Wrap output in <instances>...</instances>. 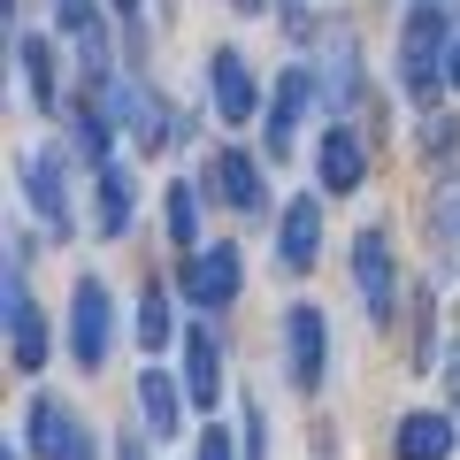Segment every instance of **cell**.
<instances>
[{"label":"cell","mask_w":460,"mask_h":460,"mask_svg":"<svg viewBox=\"0 0 460 460\" xmlns=\"http://www.w3.org/2000/svg\"><path fill=\"white\" fill-rule=\"evenodd\" d=\"M208 184H215V199L223 208H238V215H261L269 208V177H261V162H253L246 146H223L208 162Z\"/></svg>","instance_id":"9a60e30c"},{"label":"cell","mask_w":460,"mask_h":460,"mask_svg":"<svg viewBox=\"0 0 460 460\" xmlns=\"http://www.w3.org/2000/svg\"><path fill=\"white\" fill-rule=\"evenodd\" d=\"M453 0H407V16H399V84L407 100H438V84H453Z\"/></svg>","instance_id":"6da1fadb"},{"label":"cell","mask_w":460,"mask_h":460,"mask_svg":"<svg viewBox=\"0 0 460 460\" xmlns=\"http://www.w3.org/2000/svg\"><path fill=\"white\" fill-rule=\"evenodd\" d=\"M284 368H292L299 392H314V384L330 376V323L314 299H299V307H284Z\"/></svg>","instance_id":"8992f818"},{"label":"cell","mask_w":460,"mask_h":460,"mask_svg":"<svg viewBox=\"0 0 460 460\" xmlns=\"http://www.w3.org/2000/svg\"><path fill=\"white\" fill-rule=\"evenodd\" d=\"M108 8H115L123 23H131V39H138V16H146V0H108Z\"/></svg>","instance_id":"4316f807"},{"label":"cell","mask_w":460,"mask_h":460,"mask_svg":"<svg viewBox=\"0 0 460 460\" xmlns=\"http://www.w3.org/2000/svg\"><path fill=\"white\" fill-rule=\"evenodd\" d=\"M131 215H138V184L123 162H100V238H131Z\"/></svg>","instance_id":"d6986e66"},{"label":"cell","mask_w":460,"mask_h":460,"mask_svg":"<svg viewBox=\"0 0 460 460\" xmlns=\"http://www.w3.org/2000/svg\"><path fill=\"white\" fill-rule=\"evenodd\" d=\"M184 392H192V407H215V399H223V345L199 323L184 330Z\"/></svg>","instance_id":"ac0fdd59"},{"label":"cell","mask_w":460,"mask_h":460,"mask_svg":"<svg viewBox=\"0 0 460 460\" xmlns=\"http://www.w3.org/2000/svg\"><path fill=\"white\" fill-rule=\"evenodd\" d=\"M208 84H215V115H223L230 131H246L253 108H261V84H253L246 54H238V47H215L208 54Z\"/></svg>","instance_id":"4fadbf2b"},{"label":"cell","mask_w":460,"mask_h":460,"mask_svg":"<svg viewBox=\"0 0 460 460\" xmlns=\"http://www.w3.org/2000/svg\"><path fill=\"white\" fill-rule=\"evenodd\" d=\"M169 338H177V314H169V292H162V284H146V292H138V345L154 353V345H169Z\"/></svg>","instance_id":"7402d4cb"},{"label":"cell","mask_w":460,"mask_h":460,"mask_svg":"<svg viewBox=\"0 0 460 460\" xmlns=\"http://www.w3.org/2000/svg\"><path fill=\"white\" fill-rule=\"evenodd\" d=\"M16 62H23V100H31L39 115H54L62 108V84H54V47L39 31H23L16 39Z\"/></svg>","instance_id":"44dd1931"},{"label":"cell","mask_w":460,"mask_h":460,"mask_svg":"<svg viewBox=\"0 0 460 460\" xmlns=\"http://www.w3.org/2000/svg\"><path fill=\"white\" fill-rule=\"evenodd\" d=\"M199 460H246V453H230L223 429H199Z\"/></svg>","instance_id":"d4e9b609"},{"label":"cell","mask_w":460,"mask_h":460,"mask_svg":"<svg viewBox=\"0 0 460 460\" xmlns=\"http://www.w3.org/2000/svg\"><path fill=\"white\" fill-rule=\"evenodd\" d=\"M238 277H246L238 246H192L184 253V299L192 307H230L238 299Z\"/></svg>","instance_id":"7c38bea8"},{"label":"cell","mask_w":460,"mask_h":460,"mask_svg":"<svg viewBox=\"0 0 460 460\" xmlns=\"http://www.w3.org/2000/svg\"><path fill=\"white\" fill-rule=\"evenodd\" d=\"M169 238H177L184 253L199 246V192H192V177H177V184H169Z\"/></svg>","instance_id":"603a6c76"},{"label":"cell","mask_w":460,"mask_h":460,"mask_svg":"<svg viewBox=\"0 0 460 460\" xmlns=\"http://www.w3.org/2000/svg\"><path fill=\"white\" fill-rule=\"evenodd\" d=\"M0 460H23V453H16V445H0Z\"/></svg>","instance_id":"4dcf8cb0"},{"label":"cell","mask_w":460,"mask_h":460,"mask_svg":"<svg viewBox=\"0 0 460 460\" xmlns=\"http://www.w3.org/2000/svg\"><path fill=\"white\" fill-rule=\"evenodd\" d=\"M453 445H460V422L438 407L399 414V429H392V460H453Z\"/></svg>","instance_id":"2e32d148"},{"label":"cell","mask_w":460,"mask_h":460,"mask_svg":"<svg viewBox=\"0 0 460 460\" xmlns=\"http://www.w3.org/2000/svg\"><path fill=\"white\" fill-rule=\"evenodd\" d=\"M108 338H115L108 284H100V277H77V292H69V353H77V368H100V361H108Z\"/></svg>","instance_id":"52a82bcc"},{"label":"cell","mask_w":460,"mask_h":460,"mask_svg":"<svg viewBox=\"0 0 460 460\" xmlns=\"http://www.w3.org/2000/svg\"><path fill=\"white\" fill-rule=\"evenodd\" d=\"M47 16H54V31L77 47V62H84V84H108L115 69H108V31H100V0H47Z\"/></svg>","instance_id":"ba28073f"},{"label":"cell","mask_w":460,"mask_h":460,"mask_svg":"<svg viewBox=\"0 0 460 460\" xmlns=\"http://www.w3.org/2000/svg\"><path fill=\"white\" fill-rule=\"evenodd\" d=\"M115 460H146V438H131V429H123V438H115Z\"/></svg>","instance_id":"83f0119b"},{"label":"cell","mask_w":460,"mask_h":460,"mask_svg":"<svg viewBox=\"0 0 460 460\" xmlns=\"http://www.w3.org/2000/svg\"><path fill=\"white\" fill-rule=\"evenodd\" d=\"M238 8H246V16H261V8H269V0H238Z\"/></svg>","instance_id":"f1b7e54d"},{"label":"cell","mask_w":460,"mask_h":460,"mask_svg":"<svg viewBox=\"0 0 460 460\" xmlns=\"http://www.w3.org/2000/svg\"><path fill=\"white\" fill-rule=\"evenodd\" d=\"M453 93H460V47H453Z\"/></svg>","instance_id":"f546056e"},{"label":"cell","mask_w":460,"mask_h":460,"mask_svg":"<svg viewBox=\"0 0 460 460\" xmlns=\"http://www.w3.org/2000/svg\"><path fill=\"white\" fill-rule=\"evenodd\" d=\"M429 253L460 284V177H438V192H429Z\"/></svg>","instance_id":"e0dca14e"},{"label":"cell","mask_w":460,"mask_h":460,"mask_svg":"<svg viewBox=\"0 0 460 460\" xmlns=\"http://www.w3.org/2000/svg\"><path fill=\"white\" fill-rule=\"evenodd\" d=\"M314 253H323V199L299 192V199H284V215H277V269L284 277H307Z\"/></svg>","instance_id":"30bf717a"},{"label":"cell","mask_w":460,"mask_h":460,"mask_svg":"<svg viewBox=\"0 0 460 460\" xmlns=\"http://www.w3.org/2000/svg\"><path fill=\"white\" fill-rule=\"evenodd\" d=\"M138 414H146V438H177V422H184V384L162 376V368H146V376H138Z\"/></svg>","instance_id":"ffe728a7"},{"label":"cell","mask_w":460,"mask_h":460,"mask_svg":"<svg viewBox=\"0 0 460 460\" xmlns=\"http://www.w3.org/2000/svg\"><path fill=\"white\" fill-rule=\"evenodd\" d=\"M16 177H23V199H31V215L54 230V238H69V154L54 146V138H39V146H23V162H16Z\"/></svg>","instance_id":"3957f363"},{"label":"cell","mask_w":460,"mask_h":460,"mask_svg":"<svg viewBox=\"0 0 460 460\" xmlns=\"http://www.w3.org/2000/svg\"><path fill=\"white\" fill-rule=\"evenodd\" d=\"M353 292H361L368 323H392L399 314V261H392V238H384V223H368L361 238H353Z\"/></svg>","instance_id":"277c9868"},{"label":"cell","mask_w":460,"mask_h":460,"mask_svg":"<svg viewBox=\"0 0 460 460\" xmlns=\"http://www.w3.org/2000/svg\"><path fill=\"white\" fill-rule=\"evenodd\" d=\"M445 392H453V414H460V338L445 345Z\"/></svg>","instance_id":"484cf974"},{"label":"cell","mask_w":460,"mask_h":460,"mask_svg":"<svg viewBox=\"0 0 460 460\" xmlns=\"http://www.w3.org/2000/svg\"><path fill=\"white\" fill-rule=\"evenodd\" d=\"M23 438H31L39 460H93V429H84V414L62 407L54 392L31 399V414H23Z\"/></svg>","instance_id":"5b68a950"},{"label":"cell","mask_w":460,"mask_h":460,"mask_svg":"<svg viewBox=\"0 0 460 460\" xmlns=\"http://www.w3.org/2000/svg\"><path fill=\"white\" fill-rule=\"evenodd\" d=\"M246 460H269V414L246 399Z\"/></svg>","instance_id":"cb8c5ba5"},{"label":"cell","mask_w":460,"mask_h":460,"mask_svg":"<svg viewBox=\"0 0 460 460\" xmlns=\"http://www.w3.org/2000/svg\"><path fill=\"white\" fill-rule=\"evenodd\" d=\"M307 100H323L314 69H284V77H277V93H269V115H261V138H269V154H292V146H299Z\"/></svg>","instance_id":"8fae6325"},{"label":"cell","mask_w":460,"mask_h":460,"mask_svg":"<svg viewBox=\"0 0 460 460\" xmlns=\"http://www.w3.org/2000/svg\"><path fill=\"white\" fill-rule=\"evenodd\" d=\"M314 177H323V192H330V199L361 192V177H368V146H361V131L330 123V131L314 138Z\"/></svg>","instance_id":"5bb4252c"},{"label":"cell","mask_w":460,"mask_h":460,"mask_svg":"<svg viewBox=\"0 0 460 460\" xmlns=\"http://www.w3.org/2000/svg\"><path fill=\"white\" fill-rule=\"evenodd\" d=\"M23 238H16V253H8V277H0V314H8V345H16V368L23 376H39L47 368V314H39V299H31V284H23Z\"/></svg>","instance_id":"7a4b0ae2"},{"label":"cell","mask_w":460,"mask_h":460,"mask_svg":"<svg viewBox=\"0 0 460 460\" xmlns=\"http://www.w3.org/2000/svg\"><path fill=\"white\" fill-rule=\"evenodd\" d=\"M314 84H323V108H330V115L361 108V47H353V31H345V23H330V31H323Z\"/></svg>","instance_id":"9c48e42d"}]
</instances>
